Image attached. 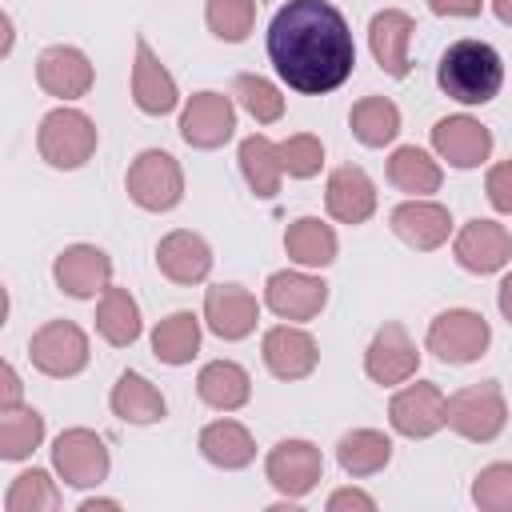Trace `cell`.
Instances as JSON below:
<instances>
[{"label":"cell","mask_w":512,"mask_h":512,"mask_svg":"<svg viewBox=\"0 0 512 512\" xmlns=\"http://www.w3.org/2000/svg\"><path fill=\"white\" fill-rule=\"evenodd\" d=\"M52 468L72 488H96L108 476V448L92 428H68L52 444Z\"/></svg>","instance_id":"7"},{"label":"cell","mask_w":512,"mask_h":512,"mask_svg":"<svg viewBox=\"0 0 512 512\" xmlns=\"http://www.w3.org/2000/svg\"><path fill=\"white\" fill-rule=\"evenodd\" d=\"M388 224H392V232H396L408 248H416V252H432V248H440V244L448 240V232H452V216H448V208L436 204V200H420V196L396 204L392 216H388Z\"/></svg>","instance_id":"18"},{"label":"cell","mask_w":512,"mask_h":512,"mask_svg":"<svg viewBox=\"0 0 512 512\" xmlns=\"http://www.w3.org/2000/svg\"><path fill=\"white\" fill-rule=\"evenodd\" d=\"M124 184H128L132 204H140L144 212H168L184 196V172L164 148L140 152L124 176Z\"/></svg>","instance_id":"6"},{"label":"cell","mask_w":512,"mask_h":512,"mask_svg":"<svg viewBox=\"0 0 512 512\" xmlns=\"http://www.w3.org/2000/svg\"><path fill=\"white\" fill-rule=\"evenodd\" d=\"M388 180L400 188V192H412V196H428L440 188V164L416 148V144H404L388 156Z\"/></svg>","instance_id":"34"},{"label":"cell","mask_w":512,"mask_h":512,"mask_svg":"<svg viewBox=\"0 0 512 512\" xmlns=\"http://www.w3.org/2000/svg\"><path fill=\"white\" fill-rule=\"evenodd\" d=\"M444 408H448V396H444L436 384L416 380V384H408L404 392L392 396L388 420H392V428H396L400 436L424 440V436H436V432L444 428Z\"/></svg>","instance_id":"10"},{"label":"cell","mask_w":512,"mask_h":512,"mask_svg":"<svg viewBox=\"0 0 512 512\" xmlns=\"http://www.w3.org/2000/svg\"><path fill=\"white\" fill-rule=\"evenodd\" d=\"M484 192H488V204H492L496 212H508V216H512V160H500V164L488 168Z\"/></svg>","instance_id":"41"},{"label":"cell","mask_w":512,"mask_h":512,"mask_svg":"<svg viewBox=\"0 0 512 512\" xmlns=\"http://www.w3.org/2000/svg\"><path fill=\"white\" fill-rule=\"evenodd\" d=\"M416 368H420V352L408 340L404 324L388 320L384 328H376V336L364 352V372L376 384H404L408 376H416Z\"/></svg>","instance_id":"13"},{"label":"cell","mask_w":512,"mask_h":512,"mask_svg":"<svg viewBox=\"0 0 512 512\" xmlns=\"http://www.w3.org/2000/svg\"><path fill=\"white\" fill-rule=\"evenodd\" d=\"M132 100L140 112L148 116H164L176 108L180 92H176V80L168 76V68L160 64V56L148 48L144 36H136V64H132Z\"/></svg>","instance_id":"22"},{"label":"cell","mask_w":512,"mask_h":512,"mask_svg":"<svg viewBox=\"0 0 512 512\" xmlns=\"http://www.w3.org/2000/svg\"><path fill=\"white\" fill-rule=\"evenodd\" d=\"M324 204H328V212H332L340 224H364V220L376 212V188H372V180H368L364 168L340 164V168L328 176Z\"/></svg>","instance_id":"24"},{"label":"cell","mask_w":512,"mask_h":512,"mask_svg":"<svg viewBox=\"0 0 512 512\" xmlns=\"http://www.w3.org/2000/svg\"><path fill=\"white\" fill-rule=\"evenodd\" d=\"M412 32H416V24H412V16L400 12V8H384V12H376L372 24H368L372 56H376V64H380L388 76H396V80H404V76L412 72V60H408Z\"/></svg>","instance_id":"21"},{"label":"cell","mask_w":512,"mask_h":512,"mask_svg":"<svg viewBox=\"0 0 512 512\" xmlns=\"http://www.w3.org/2000/svg\"><path fill=\"white\" fill-rule=\"evenodd\" d=\"M284 252L304 268H324L336 260V232L316 216H300L284 232Z\"/></svg>","instance_id":"28"},{"label":"cell","mask_w":512,"mask_h":512,"mask_svg":"<svg viewBox=\"0 0 512 512\" xmlns=\"http://www.w3.org/2000/svg\"><path fill=\"white\" fill-rule=\"evenodd\" d=\"M200 452H204L208 464L232 472V468H248V464L256 460V440H252V432H248L244 424H236V420H212V424H204V432H200Z\"/></svg>","instance_id":"26"},{"label":"cell","mask_w":512,"mask_h":512,"mask_svg":"<svg viewBox=\"0 0 512 512\" xmlns=\"http://www.w3.org/2000/svg\"><path fill=\"white\" fill-rule=\"evenodd\" d=\"M44 440V416L36 408H8L0 420V456L4 460H24L36 452Z\"/></svg>","instance_id":"35"},{"label":"cell","mask_w":512,"mask_h":512,"mask_svg":"<svg viewBox=\"0 0 512 512\" xmlns=\"http://www.w3.org/2000/svg\"><path fill=\"white\" fill-rule=\"evenodd\" d=\"M204 20L212 28V36L236 44L252 32V20H256V0H208L204 8Z\"/></svg>","instance_id":"38"},{"label":"cell","mask_w":512,"mask_h":512,"mask_svg":"<svg viewBox=\"0 0 512 512\" xmlns=\"http://www.w3.org/2000/svg\"><path fill=\"white\" fill-rule=\"evenodd\" d=\"M96 332L112 344V348H128L140 336V308L128 296V288H104L100 292V308H96Z\"/></svg>","instance_id":"29"},{"label":"cell","mask_w":512,"mask_h":512,"mask_svg":"<svg viewBox=\"0 0 512 512\" xmlns=\"http://www.w3.org/2000/svg\"><path fill=\"white\" fill-rule=\"evenodd\" d=\"M348 124H352V136H356L360 144L384 148V144L396 140V132H400V108H396L388 96H364V100L352 104Z\"/></svg>","instance_id":"31"},{"label":"cell","mask_w":512,"mask_h":512,"mask_svg":"<svg viewBox=\"0 0 512 512\" xmlns=\"http://www.w3.org/2000/svg\"><path fill=\"white\" fill-rule=\"evenodd\" d=\"M100 508H120L116 500H84L80 504V512H100Z\"/></svg>","instance_id":"47"},{"label":"cell","mask_w":512,"mask_h":512,"mask_svg":"<svg viewBox=\"0 0 512 512\" xmlns=\"http://www.w3.org/2000/svg\"><path fill=\"white\" fill-rule=\"evenodd\" d=\"M436 16H480L484 0H428Z\"/></svg>","instance_id":"44"},{"label":"cell","mask_w":512,"mask_h":512,"mask_svg":"<svg viewBox=\"0 0 512 512\" xmlns=\"http://www.w3.org/2000/svg\"><path fill=\"white\" fill-rule=\"evenodd\" d=\"M432 148L452 168H476L492 152V132L476 116H444L432 124Z\"/></svg>","instance_id":"17"},{"label":"cell","mask_w":512,"mask_h":512,"mask_svg":"<svg viewBox=\"0 0 512 512\" xmlns=\"http://www.w3.org/2000/svg\"><path fill=\"white\" fill-rule=\"evenodd\" d=\"M492 328L472 308H448L428 324V352L444 364H472L488 352Z\"/></svg>","instance_id":"5"},{"label":"cell","mask_w":512,"mask_h":512,"mask_svg":"<svg viewBox=\"0 0 512 512\" xmlns=\"http://www.w3.org/2000/svg\"><path fill=\"white\" fill-rule=\"evenodd\" d=\"M456 252V264L476 272V276H488V272H500L512 256V236L504 224L496 220H468L452 244Z\"/></svg>","instance_id":"14"},{"label":"cell","mask_w":512,"mask_h":512,"mask_svg":"<svg viewBox=\"0 0 512 512\" xmlns=\"http://www.w3.org/2000/svg\"><path fill=\"white\" fill-rule=\"evenodd\" d=\"M196 392H200V400H204L208 408L236 412V408L248 404V396H252V380H248V372H244L236 360H212V364L200 368V376H196Z\"/></svg>","instance_id":"25"},{"label":"cell","mask_w":512,"mask_h":512,"mask_svg":"<svg viewBox=\"0 0 512 512\" xmlns=\"http://www.w3.org/2000/svg\"><path fill=\"white\" fill-rule=\"evenodd\" d=\"M336 460L348 476H372L392 460V440L376 428H356L348 436H340L336 444Z\"/></svg>","instance_id":"30"},{"label":"cell","mask_w":512,"mask_h":512,"mask_svg":"<svg viewBox=\"0 0 512 512\" xmlns=\"http://www.w3.org/2000/svg\"><path fill=\"white\" fill-rule=\"evenodd\" d=\"M4 508L8 512H56L60 508V492L56 484L48 480V472L32 468V472H20L4 496Z\"/></svg>","instance_id":"37"},{"label":"cell","mask_w":512,"mask_h":512,"mask_svg":"<svg viewBox=\"0 0 512 512\" xmlns=\"http://www.w3.org/2000/svg\"><path fill=\"white\" fill-rule=\"evenodd\" d=\"M52 280L60 292H68L72 300H92L96 292L108 288L112 280V260L108 252H100L96 244H72L56 256L52 264Z\"/></svg>","instance_id":"11"},{"label":"cell","mask_w":512,"mask_h":512,"mask_svg":"<svg viewBox=\"0 0 512 512\" xmlns=\"http://www.w3.org/2000/svg\"><path fill=\"white\" fill-rule=\"evenodd\" d=\"M232 92H236V100L244 104V112H248L256 124H272V120L284 116V96L276 92L272 80H264V76H256V72H240V76L232 80Z\"/></svg>","instance_id":"36"},{"label":"cell","mask_w":512,"mask_h":512,"mask_svg":"<svg viewBox=\"0 0 512 512\" xmlns=\"http://www.w3.org/2000/svg\"><path fill=\"white\" fill-rule=\"evenodd\" d=\"M236 128V108L224 92H196L180 112V136L192 148H220Z\"/></svg>","instance_id":"12"},{"label":"cell","mask_w":512,"mask_h":512,"mask_svg":"<svg viewBox=\"0 0 512 512\" xmlns=\"http://www.w3.org/2000/svg\"><path fill=\"white\" fill-rule=\"evenodd\" d=\"M344 508L372 512V508H376V500H372L368 492H360V488H340V492H332V496H328V512H344Z\"/></svg>","instance_id":"42"},{"label":"cell","mask_w":512,"mask_h":512,"mask_svg":"<svg viewBox=\"0 0 512 512\" xmlns=\"http://www.w3.org/2000/svg\"><path fill=\"white\" fill-rule=\"evenodd\" d=\"M240 172H244L248 188H252L260 200H272L276 188H280V176H284L276 144H272L268 136H248V140L240 144Z\"/></svg>","instance_id":"33"},{"label":"cell","mask_w":512,"mask_h":512,"mask_svg":"<svg viewBox=\"0 0 512 512\" xmlns=\"http://www.w3.org/2000/svg\"><path fill=\"white\" fill-rule=\"evenodd\" d=\"M108 404L128 424H156V420H164V396L140 372H120V380L112 384Z\"/></svg>","instance_id":"27"},{"label":"cell","mask_w":512,"mask_h":512,"mask_svg":"<svg viewBox=\"0 0 512 512\" xmlns=\"http://www.w3.org/2000/svg\"><path fill=\"white\" fill-rule=\"evenodd\" d=\"M492 12L500 24H512V0H492Z\"/></svg>","instance_id":"46"},{"label":"cell","mask_w":512,"mask_h":512,"mask_svg":"<svg viewBox=\"0 0 512 512\" xmlns=\"http://www.w3.org/2000/svg\"><path fill=\"white\" fill-rule=\"evenodd\" d=\"M20 408V376L12 364H0V412Z\"/></svg>","instance_id":"43"},{"label":"cell","mask_w":512,"mask_h":512,"mask_svg":"<svg viewBox=\"0 0 512 512\" xmlns=\"http://www.w3.org/2000/svg\"><path fill=\"white\" fill-rule=\"evenodd\" d=\"M36 80L56 100H76L92 88V64L72 44H52L36 56Z\"/></svg>","instance_id":"16"},{"label":"cell","mask_w":512,"mask_h":512,"mask_svg":"<svg viewBox=\"0 0 512 512\" xmlns=\"http://www.w3.org/2000/svg\"><path fill=\"white\" fill-rule=\"evenodd\" d=\"M276 152H280V168H284L288 176H300V180L316 176L320 164H324V144H320L316 136H308V132L288 136L284 144H276Z\"/></svg>","instance_id":"40"},{"label":"cell","mask_w":512,"mask_h":512,"mask_svg":"<svg viewBox=\"0 0 512 512\" xmlns=\"http://www.w3.org/2000/svg\"><path fill=\"white\" fill-rule=\"evenodd\" d=\"M36 148L52 168H80L96 152V124L76 108H52L40 120Z\"/></svg>","instance_id":"4"},{"label":"cell","mask_w":512,"mask_h":512,"mask_svg":"<svg viewBox=\"0 0 512 512\" xmlns=\"http://www.w3.org/2000/svg\"><path fill=\"white\" fill-rule=\"evenodd\" d=\"M264 364L276 380H304L320 352H316V340L304 332V328H292V324H276L264 332Z\"/></svg>","instance_id":"20"},{"label":"cell","mask_w":512,"mask_h":512,"mask_svg":"<svg viewBox=\"0 0 512 512\" xmlns=\"http://www.w3.org/2000/svg\"><path fill=\"white\" fill-rule=\"evenodd\" d=\"M264 304L280 320H312L328 304V284L304 272H272L264 284Z\"/></svg>","instance_id":"15"},{"label":"cell","mask_w":512,"mask_h":512,"mask_svg":"<svg viewBox=\"0 0 512 512\" xmlns=\"http://www.w3.org/2000/svg\"><path fill=\"white\" fill-rule=\"evenodd\" d=\"M28 356L32 364L44 372V376H76L84 364H88V336L72 324V320H48L32 344H28Z\"/></svg>","instance_id":"9"},{"label":"cell","mask_w":512,"mask_h":512,"mask_svg":"<svg viewBox=\"0 0 512 512\" xmlns=\"http://www.w3.org/2000/svg\"><path fill=\"white\" fill-rule=\"evenodd\" d=\"M472 500L484 512H512V464L480 468V476L472 484Z\"/></svg>","instance_id":"39"},{"label":"cell","mask_w":512,"mask_h":512,"mask_svg":"<svg viewBox=\"0 0 512 512\" xmlns=\"http://www.w3.org/2000/svg\"><path fill=\"white\" fill-rule=\"evenodd\" d=\"M156 264L172 284H200L212 272V248L204 244V236L176 228L156 244Z\"/></svg>","instance_id":"23"},{"label":"cell","mask_w":512,"mask_h":512,"mask_svg":"<svg viewBox=\"0 0 512 512\" xmlns=\"http://www.w3.org/2000/svg\"><path fill=\"white\" fill-rule=\"evenodd\" d=\"M268 60L280 80L304 96L340 88L356 68L348 20L328 0H288L268 24Z\"/></svg>","instance_id":"1"},{"label":"cell","mask_w":512,"mask_h":512,"mask_svg":"<svg viewBox=\"0 0 512 512\" xmlns=\"http://www.w3.org/2000/svg\"><path fill=\"white\" fill-rule=\"evenodd\" d=\"M264 476H268V484H272L276 492H284L288 500H300V496H308V492L320 484V476H324V456H320V448L308 444V440H280V444L268 452V460H264Z\"/></svg>","instance_id":"8"},{"label":"cell","mask_w":512,"mask_h":512,"mask_svg":"<svg viewBox=\"0 0 512 512\" xmlns=\"http://www.w3.org/2000/svg\"><path fill=\"white\" fill-rule=\"evenodd\" d=\"M152 352H156V360H164L172 368L176 364H188L200 352V320L192 312L164 316L156 324V332H152Z\"/></svg>","instance_id":"32"},{"label":"cell","mask_w":512,"mask_h":512,"mask_svg":"<svg viewBox=\"0 0 512 512\" xmlns=\"http://www.w3.org/2000/svg\"><path fill=\"white\" fill-rule=\"evenodd\" d=\"M204 320L220 340H244L260 320V304L240 284H216L204 292Z\"/></svg>","instance_id":"19"},{"label":"cell","mask_w":512,"mask_h":512,"mask_svg":"<svg viewBox=\"0 0 512 512\" xmlns=\"http://www.w3.org/2000/svg\"><path fill=\"white\" fill-rule=\"evenodd\" d=\"M496 304H500V316L512 324V272L500 280V292H496Z\"/></svg>","instance_id":"45"},{"label":"cell","mask_w":512,"mask_h":512,"mask_svg":"<svg viewBox=\"0 0 512 512\" xmlns=\"http://www.w3.org/2000/svg\"><path fill=\"white\" fill-rule=\"evenodd\" d=\"M436 84L460 104H488L504 84V60L484 40H456L436 64Z\"/></svg>","instance_id":"2"},{"label":"cell","mask_w":512,"mask_h":512,"mask_svg":"<svg viewBox=\"0 0 512 512\" xmlns=\"http://www.w3.org/2000/svg\"><path fill=\"white\" fill-rule=\"evenodd\" d=\"M444 424L464 436V440H476V444H488L504 432L508 424V404H504V392L496 380H480V384H468L460 392L448 396V408H444Z\"/></svg>","instance_id":"3"}]
</instances>
